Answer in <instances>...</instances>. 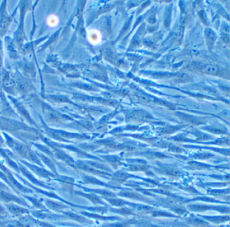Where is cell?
<instances>
[{
  "label": "cell",
  "instance_id": "obj_1",
  "mask_svg": "<svg viewBox=\"0 0 230 227\" xmlns=\"http://www.w3.org/2000/svg\"><path fill=\"white\" fill-rule=\"evenodd\" d=\"M88 38H89L90 42L93 43V44H97V43L99 41L100 39H101L99 34L96 33L95 31H90L88 33Z\"/></svg>",
  "mask_w": 230,
  "mask_h": 227
},
{
  "label": "cell",
  "instance_id": "obj_2",
  "mask_svg": "<svg viewBox=\"0 0 230 227\" xmlns=\"http://www.w3.org/2000/svg\"><path fill=\"white\" fill-rule=\"evenodd\" d=\"M58 18L56 16L52 15L49 16L48 19H47V24H49V26H56L58 23Z\"/></svg>",
  "mask_w": 230,
  "mask_h": 227
}]
</instances>
